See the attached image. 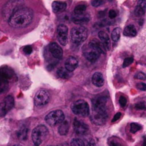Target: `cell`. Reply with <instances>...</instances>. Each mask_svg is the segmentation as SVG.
Wrapping results in <instances>:
<instances>
[{
    "mask_svg": "<svg viewBox=\"0 0 146 146\" xmlns=\"http://www.w3.org/2000/svg\"><path fill=\"white\" fill-rule=\"evenodd\" d=\"M0 77L8 80L9 82L17 80V75L14 70L9 67H2L0 69Z\"/></svg>",
    "mask_w": 146,
    "mask_h": 146,
    "instance_id": "cell-13",
    "label": "cell"
},
{
    "mask_svg": "<svg viewBox=\"0 0 146 146\" xmlns=\"http://www.w3.org/2000/svg\"><path fill=\"white\" fill-rule=\"evenodd\" d=\"M9 81L5 78L0 77V94L4 93L9 88Z\"/></svg>",
    "mask_w": 146,
    "mask_h": 146,
    "instance_id": "cell-26",
    "label": "cell"
},
{
    "mask_svg": "<svg viewBox=\"0 0 146 146\" xmlns=\"http://www.w3.org/2000/svg\"><path fill=\"white\" fill-rule=\"evenodd\" d=\"M15 100L12 95H8L0 104V116H5L13 108Z\"/></svg>",
    "mask_w": 146,
    "mask_h": 146,
    "instance_id": "cell-9",
    "label": "cell"
},
{
    "mask_svg": "<svg viewBox=\"0 0 146 146\" xmlns=\"http://www.w3.org/2000/svg\"><path fill=\"white\" fill-rule=\"evenodd\" d=\"M23 51L26 54H30L32 52V47L30 45L25 46L23 48Z\"/></svg>",
    "mask_w": 146,
    "mask_h": 146,
    "instance_id": "cell-36",
    "label": "cell"
},
{
    "mask_svg": "<svg viewBox=\"0 0 146 146\" xmlns=\"http://www.w3.org/2000/svg\"><path fill=\"white\" fill-rule=\"evenodd\" d=\"M120 117H121V113H120V112H119V113H117L115 115L113 120H112V123H115V122H116L117 120H118L120 118Z\"/></svg>",
    "mask_w": 146,
    "mask_h": 146,
    "instance_id": "cell-41",
    "label": "cell"
},
{
    "mask_svg": "<svg viewBox=\"0 0 146 146\" xmlns=\"http://www.w3.org/2000/svg\"><path fill=\"white\" fill-rule=\"evenodd\" d=\"M142 129V126L140 125V124L138 123H133L130 124V132L132 133H137V131L140 130Z\"/></svg>",
    "mask_w": 146,
    "mask_h": 146,
    "instance_id": "cell-30",
    "label": "cell"
},
{
    "mask_svg": "<svg viewBox=\"0 0 146 146\" xmlns=\"http://www.w3.org/2000/svg\"><path fill=\"white\" fill-rule=\"evenodd\" d=\"M123 35L126 36H135L137 35V30L134 25H130L124 29Z\"/></svg>",
    "mask_w": 146,
    "mask_h": 146,
    "instance_id": "cell-23",
    "label": "cell"
},
{
    "mask_svg": "<svg viewBox=\"0 0 146 146\" xmlns=\"http://www.w3.org/2000/svg\"><path fill=\"white\" fill-rule=\"evenodd\" d=\"M135 108L137 110H146V106L143 102H140L135 105Z\"/></svg>",
    "mask_w": 146,
    "mask_h": 146,
    "instance_id": "cell-38",
    "label": "cell"
},
{
    "mask_svg": "<svg viewBox=\"0 0 146 146\" xmlns=\"http://www.w3.org/2000/svg\"><path fill=\"white\" fill-rule=\"evenodd\" d=\"M85 10H86V6L84 5H80L75 7L74 9V13L75 15H80L85 13Z\"/></svg>",
    "mask_w": 146,
    "mask_h": 146,
    "instance_id": "cell-29",
    "label": "cell"
},
{
    "mask_svg": "<svg viewBox=\"0 0 146 146\" xmlns=\"http://www.w3.org/2000/svg\"><path fill=\"white\" fill-rule=\"evenodd\" d=\"M52 7L54 13H60L65 10L67 8V4L60 1H54L53 2Z\"/></svg>",
    "mask_w": 146,
    "mask_h": 146,
    "instance_id": "cell-20",
    "label": "cell"
},
{
    "mask_svg": "<svg viewBox=\"0 0 146 146\" xmlns=\"http://www.w3.org/2000/svg\"><path fill=\"white\" fill-rule=\"evenodd\" d=\"M135 78L136 79L145 80H146V75H145L143 72H138L136 74L135 76Z\"/></svg>",
    "mask_w": 146,
    "mask_h": 146,
    "instance_id": "cell-35",
    "label": "cell"
},
{
    "mask_svg": "<svg viewBox=\"0 0 146 146\" xmlns=\"http://www.w3.org/2000/svg\"><path fill=\"white\" fill-rule=\"evenodd\" d=\"M14 146H22V145H21L17 144V145H14Z\"/></svg>",
    "mask_w": 146,
    "mask_h": 146,
    "instance_id": "cell-44",
    "label": "cell"
},
{
    "mask_svg": "<svg viewBox=\"0 0 146 146\" xmlns=\"http://www.w3.org/2000/svg\"><path fill=\"white\" fill-rule=\"evenodd\" d=\"M108 16L110 19H115V18L117 17V13L115 10L113 9H111V10L109 11V13H108Z\"/></svg>",
    "mask_w": 146,
    "mask_h": 146,
    "instance_id": "cell-37",
    "label": "cell"
},
{
    "mask_svg": "<svg viewBox=\"0 0 146 146\" xmlns=\"http://www.w3.org/2000/svg\"><path fill=\"white\" fill-rule=\"evenodd\" d=\"M108 117L106 108L100 110H92L90 115V120L96 125H102L105 124Z\"/></svg>",
    "mask_w": 146,
    "mask_h": 146,
    "instance_id": "cell-7",
    "label": "cell"
},
{
    "mask_svg": "<svg viewBox=\"0 0 146 146\" xmlns=\"http://www.w3.org/2000/svg\"><path fill=\"white\" fill-rule=\"evenodd\" d=\"M73 127L74 130L78 135H85L89 130L88 125L83 121L78 118H75L74 122H73Z\"/></svg>",
    "mask_w": 146,
    "mask_h": 146,
    "instance_id": "cell-12",
    "label": "cell"
},
{
    "mask_svg": "<svg viewBox=\"0 0 146 146\" xmlns=\"http://www.w3.org/2000/svg\"><path fill=\"white\" fill-rule=\"evenodd\" d=\"M87 146H96V143H95V141L93 140V139H91L88 143V145Z\"/></svg>",
    "mask_w": 146,
    "mask_h": 146,
    "instance_id": "cell-42",
    "label": "cell"
},
{
    "mask_svg": "<svg viewBox=\"0 0 146 146\" xmlns=\"http://www.w3.org/2000/svg\"><path fill=\"white\" fill-rule=\"evenodd\" d=\"M71 40L73 43L80 44L85 42L88 36V31L86 27H74L71 29L70 32Z\"/></svg>",
    "mask_w": 146,
    "mask_h": 146,
    "instance_id": "cell-5",
    "label": "cell"
},
{
    "mask_svg": "<svg viewBox=\"0 0 146 146\" xmlns=\"http://www.w3.org/2000/svg\"><path fill=\"white\" fill-rule=\"evenodd\" d=\"M33 16V11L30 8L22 7L15 12L8 22L13 28H24L32 23Z\"/></svg>",
    "mask_w": 146,
    "mask_h": 146,
    "instance_id": "cell-1",
    "label": "cell"
},
{
    "mask_svg": "<svg viewBox=\"0 0 146 146\" xmlns=\"http://www.w3.org/2000/svg\"><path fill=\"white\" fill-rule=\"evenodd\" d=\"M110 146H123L120 143H119L117 140H113L110 142Z\"/></svg>",
    "mask_w": 146,
    "mask_h": 146,
    "instance_id": "cell-40",
    "label": "cell"
},
{
    "mask_svg": "<svg viewBox=\"0 0 146 146\" xmlns=\"http://www.w3.org/2000/svg\"><path fill=\"white\" fill-rule=\"evenodd\" d=\"M137 89H139L140 90L145 91L146 90V84L143 83V82H140V83H138L137 85Z\"/></svg>",
    "mask_w": 146,
    "mask_h": 146,
    "instance_id": "cell-39",
    "label": "cell"
},
{
    "mask_svg": "<svg viewBox=\"0 0 146 146\" xmlns=\"http://www.w3.org/2000/svg\"><path fill=\"white\" fill-rule=\"evenodd\" d=\"M57 75L60 78L63 79H68L72 76V72L68 71L65 67H60L57 70Z\"/></svg>",
    "mask_w": 146,
    "mask_h": 146,
    "instance_id": "cell-24",
    "label": "cell"
},
{
    "mask_svg": "<svg viewBox=\"0 0 146 146\" xmlns=\"http://www.w3.org/2000/svg\"><path fill=\"white\" fill-rule=\"evenodd\" d=\"M50 94L45 90H40L36 92L34 99L36 106L43 107L47 105L50 101Z\"/></svg>",
    "mask_w": 146,
    "mask_h": 146,
    "instance_id": "cell-8",
    "label": "cell"
},
{
    "mask_svg": "<svg viewBox=\"0 0 146 146\" xmlns=\"http://www.w3.org/2000/svg\"><path fill=\"white\" fill-rule=\"evenodd\" d=\"M83 54L84 57L87 59L90 62H95L98 60V59L100 57V53L94 49L93 47H90L89 44L83 49Z\"/></svg>",
    "mask_w": 146,
    "mask_h": 146,
    "instance_id": "cell-11",
    "label": "cell"
},
{
    "mask_svg": "<svg viewBox=\"0 0 146 146\" xmlns=\"http://www.w3.org/2000/svg\"><path fill=\"white\" fill-rule=\"evenodd\" d=\"M64 120V115L63 112L60 110H54L46 115L45 121L46 123L50 126H54L56 125L60 124Z\"/></svg>",
    "mask_w": 146,
    "mask_h": 146,
    "instance_id": "cell-6",
    "label": "cell"
},
{
    "mask_svg": "<svg viewBox=\"0 0 146 146\" xmlns=\"http://www.w3.org/2000/svg\"><path fill=\"white\" fill-rule=\"evenodd\" d=\"M143 146H146V137H144V138H143Z\"/></svg>",
    "mask_w": 146,
    "mask_h": 146,
    "instance_id": "cell-43",
    "label": "cell"
},
{
    "mask_svg": "<svg viewBox=\"0 0 146 146\" xmlns=\"http://www.w3.org/2000/svg\"><path fill=\"white\" fill-rule=\"evenodd\" d=\"M104 2H105V0H92V6L94 7H98L104 4Z\"/></svg>",
    "mask_w": 146,
    "mask_h": 146,
    "instance_id": "cell-33",
    "label": "cell"
},
{
    "mask_svg": "<svg viewBox=\"0 0 146 146\" xmlns=\"http://www.w3.org/2000/svg\"><path fill=\"white\" fill-rule=\"evenodd\" d=\"M120 32H121V29L119 27H116L113 29V32H112L111 37L113 41L117 42L120 37Z\"/></svg>",
    "mask_w": 146,
    "mask_h": 146,
    "instance_id": "cell-28",
    "label": "cell"
},
{
    "mask_svg": "<svg viewBox=\"0 0 146 146\" xmlns=\"http://www.w3.org/2000/svg\"><path fill=\"white\" fill-rule=\"evenodd\" d=\"M133 62V57H127V58H125L124 60V62H123V67H128L129 65L132 64Z\"/></svg>",
    "mask_w": 146,
    "mask_h": 146,
    "instance_id": "cell-32",
    "label": "cell"
},
{
    "mask_svg": "<svg viewBox=\"0 0 146 146\" xmlns=\"http://www.w3.org/2000/svg\"><path fill=\"white\" fill-rule=\"evenodd\" d=\"M92 82L94 85L96 87L100 88L104 85L105 82V80H104V77L101 72H95L92 78Z\"/></svg>",
    "mask_w": 146,
    "mask_h": 146,
    "instance_id": "cell-19",
    "label": "cell"
},
{
    "mask_svg": "<svg viewBox=\"0 0 146 146\" xmlns=\"http://www.w3.org/2000/svg\"><path fill=\"white\" fill-rule=\"evenodd\" d=\"M27 133L28 130L27 129V127H22L17 132L18 138L22 140H25L27 139Z\"/></svg>",
    "mask_w": 146,
    "mask_h": 146,
    "instance_id": "cell-27",
    "label": "cell"
},
{
    "mask_svg": "<svg viewBox=\"0 0 146 146\" xmlns=\"http://www.w3.org/2000/svg\"><path fill=\"white\" fill-rule=\"evenodd\" d=\"M49 50L52 55L57 60H61L63 56V50L62 47L56 42H52L49 45Z\"/></svg>",
    "mask_w": 146,
    "mask_h": 146,
    "instance_id": "cell-15",
    "label": "cell"
},
{
    "mask_svg": "<svg viewBox=\"0 0 146 146\" xmlns=\"http://www.w3.org/2000/svg\"><path fill=\"white\" fill-rule=\"evenodd\" d=\"M67 34L68 28L65 25L60 24L57 28V37L60 44L65 46L67 43Z\"/></svg>",
    "mask_w": 146,
    "mask_h": 146,
    "instance_id": "cell-10",
    "label": "cell"
},
{
    "mask_svg": "<svg viewBox=\"0 0 146 146\" xmlns=\"http://www.w3.org/2000/svg\"><path fill=\"white\" fill-rule=\"evenodd\" d=\"M119 103L122 108H125L127 105V99L124 96H121L119 99Z\"/></svg>",
    "mask_w": 146,
    "mask_h": 146,
    "instance_id": "cell-34",
    "label": "cell"
},
{
    "mask_svg": "<svg viewBox=\"0 0 146 146\" xmlns=\"http://www.w3.org/2000/svg\"><path fill=\"white\" fill-rule=\"evenodd\" d=\"M88 44L90 47H93L94 49L98 50L100 54H105V47H104L102 43L101 42H100L99 40H96V39H94V40H92L91 41H90Z\"/></svg>",
    "mask_w": 146,
    "mask_h": 146,
    "instance_id": "cell-21",
    "label": "cell"
},
{
    "mask_svg": "<svg viewBox=\"0 0 146 146\" xmlns=\"http://www.w3.org/2000/svg\"><path fill=\"white\" fill-rule=\"evenodd\" d=\"M24 0H10L4 6L2 9V15L5 19L9 20L12 15L18 9L23 7Z\"/></svg>",
    "mask_w": 146,
    "mask_h": 146,
    "instance_id": "cell-2",
    "label": "cell"
},
{
    "mask_svg": "<svg viewBox=\"0 0 146 146\" xmlns=\"http://www.w3.org/2000/svg\"><path fill=\"white\" fill-rule=\"evenodd\" d=\"M69 131V122L64 120L62 123H60V125L58 128V132L61 135H66Z\"/></svg>",
    "mask_w": 146,
    "mask_h": 146,
    "instance_id": "cell-25",
    "label": "cell"
},
{
    "mask_svg": "<svg viewBox=\"0 0 146 146\" xmlns=\"http://www.w3.org/2000/svg\"><path fill=\"white\" fill-rule=\"evenodd\" d=\"M71 146H85V145L81 139L75 138L71 141Z\"/></svg>",
    "mask_w": 146,
    "mask_h": 146,
    "instance_id": "cell-31",
    "label": "cell"
},
{
    "mask_svg": "<svg viewBox=\"0 0 146 146\" xmlns=\"http://www.w3.org/2000/svg\"><path fill=\"white\" fill-rule=\"evenodd\" d=\"M78 60L75 57H72V56L68 57L65 61V63H64V67L71 72H72L78 67Z\"/></svg>",
    "mask_w": 146,
    "mask_h": 146,
    "instance_id": "cell-16",
    "label": "cell"
},
{
    "mask_svg": "<svg viewBox=\"0 0 146 146\" xmlns=\"http://www.w3.org/2000/svg\"><path fill=\"white\" fill-rule=\"evenodd\" d=\"M98 36H99V38L100 39L101 42L103 44L105 50L108 51V50H110V40L108 34L105 31L102 30L98 33Z\"/></svg>",
    "mask_w": 146,
    "mask_h": 146,
    "instance_id": "cell-17",
    "label": "cell"
},
{
    "mask_svg": "<svg viewBox=\"0 0 146 146\" xmlns=\"http://www.w3.org/2000/svg\"><path fill=\"white\" fill-rule=\"evenodd\" d=\"M73 22L76 25H82V24L88 23L90 21V17L88 15H85L84 14L80 15H75L72 18Z\"/></svg>",
    "mask_w": 146,
    "mask_h": 146,
    "instance_id": "cell-22",
    "label": "cell"
},
{
    "mask_svg": "<svg viewBox=\"0 0 146 146\" xmlns=\"http://www.w3.org/2000/svg\"><path fill=\"white\" fill-rule=\"evenodd\" d=\"M49 130L45 125H40L36 126L32 133V138L35 146H40L47 139Z\"/></svg>",
    "mask_w": 146,
    "mask_h": 146,
    "instance_id": "cell-3",
    "label": "cell"
},
{
    "mask_svg": "<svg viewBox=\"0 0 146 146\" xmlns=\"http://www.w3.org/2000/svg\"><path fill=\"white\" fill-rule=\"evenodd\" d=\"M145 12L146 1L145 0H139L136 5L135 9V15L136 17H142L145 14Z\"/></svg>",
    "mask_w": 146,
    "mask_h": 146,
    "instance_id": "cell-18",
    "label": "cell"
},
{
    "mask_svg": "<svg viewBox=\"0 0 146 146\" xmlns=\"http://www.w3.org/2000/svg\"><path fill=\"white\" fill-rule=\"evenodd\" d=\"M107 98L104 96L95 97L92 100V110H100L106 108Z\"/></svg>",
    "mask_w": 146,
    "mask_h": 146,
    "instance_id": "cell-14",
    "label": "cell"
},
{
    "mask_svg": "<svg viewBox=\"0 0 146 146\" xmlns=\"http://www.w3.org/2000/svg\"><path fill=\"white\" fill-rule=\"evenodd\" d=\"M71 109L72 113L79 117H85L90 115V106L88 102L82 100L75 101L72 105Z\"/></svg>",
    "mask_w": 146,
    "mask_h": 146,
    "instance_id": "cell-4",
    "label": "cell"
}]
</instances>
